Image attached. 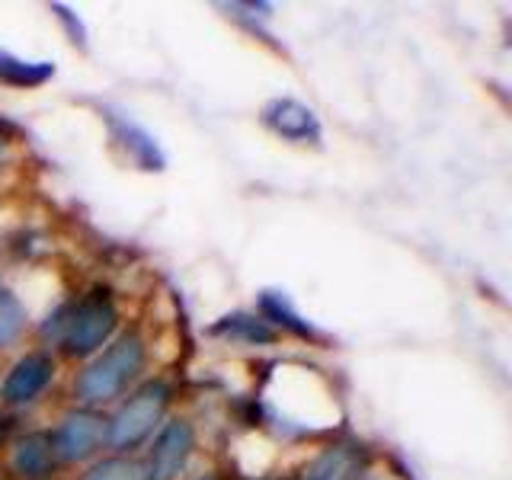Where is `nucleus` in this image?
Here are the masks:
<instances>
[{"label":"nucleus","instance_id":"nucleus-1","mask_svg":"<svg viewBox=\"0 0 512 480\" xmlns=\"http://www.w3.org/2000/svg\"><path fill=\"white\" fill-rule=\"evenodd\" d=\"M144 368V340L138 333H122L100 359L90 362L77 378V397L84 404H109Z\"/></svg>","mask_w":512,"mask_h":480},{"label":"nucleus","instance_id":"nucleus-2","mask_svg":"<svg viewBox=\"0 0 512 480\" xmlns=\"http://www.w3.org/2000/svg\"><path fill=\"white\" fill-rule=\"evenodd\" d=\"M170 404V388L164 381H148L125 400L112 420H106V442L119 452H132L151 436Z\"/></svg>","mask_w":512,"mask_h":480},{"label":"nucleus","instance_id":"nucleus-3","mask_svg":"<svg viewBox=\"0 0 512 480\" xmlns=\"http://www.w3.org/2000/svg\"><path fill=\"white\" fill-rule=\"evenodd\" d=\"M61 317V346L68 356H90V352H96L112 336L119 320L116 304H112L106 288H93Z\"/></svg>","mask_w":512,"mask_h":480},{"label":"nucleus","instance_id":"nucleus-4","mask_svg":"<svg viewBox=\"0 0 512 480\" xmlns=\"http://www.w3.org/2000/svg\"><path fill=\"white\" fill-rule=\"evenodd\" d=\"M106 439V420L93 410H74L61 420L55 429L52 445H55V458L61 461H84L90 458L100 442Z\"/></svg>","mask_w":512,"mask_h":480},{"label":"nucleus","instance_id":"nucleus-5","mask_svg":"<svg viewBox=\"0 0 512 480\" xmlns=\"http://www.w3.org/2000/svg\"><path fill=\"white\" fill-rule=\"evenodd\" d=\"M192 445H196V432L186 420H173L160 429V436L154 439L151 448V461L144 464L148 468V480H173L186 464Z\"/></svg>","mask_w":512,"mask_h":480},{"label":"nucleus","instance_id":"nucleus-6","mask_svg":"<svg viewBox=\"0 0 512 480\" xmlns=\"http://www.w3.org/2000/svg\"><path fill=\"white\" fill-rule=\"evenodd\" d=\"M55 378V362L45 352H29L20 362L10 368V375L4 378V388H0V397L10 407H23L32 404L45 388L48 381Z\"/></svg>","mask_w":512,"mask_h":480},{"label":"nucleus","instance_id":"nucleus-7","mask_svg":"<svg viewBox=\"0 0 512 480\" xmlns=\"http://www.w3.org/2000/svg\"><path fill=\"white\" fill-rule=\"evenodd\" d=\"M365 471V448L340 442L330 445L324 455H317L298 480H359Z\"/></svg>","mask_w":512,"mask_h":480},{"label":"nucleus","instance_id":"nucleus-8","mask_svg":"<svg viewBox=\"0 0 512 480\" xmlns=\"http://www.w3.org/2000/svg\"><path fill=\"white\" fill-rule=\"evenodd\" d=\"M263 119L272 132L288 141H317L320 138L317 116L308 106H301L295 100H272L263 109Z\"/></svg>","mask_w":512,"mask_h":480},{"label":"nucleus","instance_id":"nucleus-9","mask_svg":"<svg viewBox=\"0 0 512 480\" xmlns=\"http://www.w3.org/2000/svg\"><path fill=\"white\" fill-rule=\"evenodd\" d=\"M55 468V445L48 432H29L13 448V471L20 477L39 480L48 477Z\"/></svg>","mask_w":512,"mask_h":480},{"label":"nucleus","instance_id":"nucleus-10","mask_svg":"<svg viewBox=\"0 0 512 480\" xmlns=\"http://www.w3.org/2000/svg\"><path fill=\"white\" fill-rule=\"evenodd\" d=\"M52 74H55L52 61H26V58L10 55L7 48H0V84L36 87V84H45Z\"/></svg>","mask_w":512,"mask_h":480},{"label":"nucleus","instance_id":"nucleus-11","mask_svg":"<svg viewBox=\"0 0 512 480\" xmlns=\"http://www.w3.org/2000/svg\"><path fill=\"white\" fill-rule=\"evenodd\" d=\"M218 336H231V340H244V343H272L276 340V330L266 327L263 320H256L250 314H231L224 317L221 324L212 327Z\"/></svg>","mask_w":512,"mask_h":480},{"label":"nucleus","instance_id":"nucleus-12","mask_svg":"<svg viewBox=\"0 0 512 480\" xmlns=\"http://www.w3.org/2000/svg\"><path fill=\"white\" fill-rule=\"evenodd\" d=\"M80 480H148V468L135 458H103Z\"/></svg>","mask_w":512,"mask_h":480},{"label":"nucleus","instance_id":"nucleus-13","mask_svg":"<svg viewBox=\"0 0 512 480\" xmlns=\"http://www.w3.org/2000/svg\"><path fill=\"white\" fill-rule=\"evenodd\" d=\"M26 324V311L7 285H0V346L13 343Z\"/></svg>","mask_w":512,"mask_h":480},{"label":"nucleus","instance_id":"nucleus-14","mask_svg":"<svg viewBox=\"0 0 512 480\" xmlns=\"http://www.w3.org/2000/svg\"><path fill=\"white\" fill-rule=\"evenodd\" d=\"M263 308L269 311V314H276V317H285V324L292 327L295 333H301V336H311L314 330L308 327V324H301V320L288 311V304H285V298H272V295H263Z\"/></svg>","mask_w":512,"mask_h":480},{"label":"nucleus","instance_id":"nucleus-15","mask_svg":"<svg viewBox=\"0 0 512 480\" xmlns=\"http://www.w3.org/2000/svg\"><path fill=\"white\" fill-rule=\"evenodd\" d=\"M4 154H7V141L0 138V164H4Z\"/></svg>","mask_w":512,"mask_h":480},{"label":"nucleus","instance_id":"nucleus-16","mask_svg":"<svg viewBox=\"0 0 512 480\" xmlns=\"http://www.w3.org/2000/svg\"><path fill=\"white\" fill-rule=\"evenodd\" d=\"M202 480H218V477H215V474H208V477H202Z\"/></svg>","mask_w":512,"mask_h":480},{"label":"nucleus","instance_id":"nucleus-17","mask_svg":"<svg viewBox=\"0 0 512 480\" xmlns=\"http://www.w3.org/2000/svg\"><path fill=\"white\" fill-rule=\"evenodd\" d=\"M0 436H4V420H0Z\"/></svg>","mask_w":512,"mask_h":480}]
</instances>
